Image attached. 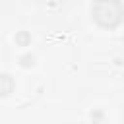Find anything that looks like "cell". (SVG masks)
Listing matches in <instances>:
<instances>
[{
    "mask_svg": "<svg viewBox=\"0 0 124 124\" xmlns=\"http://www.w3.org/2000/svg\"><path fill=\"white\" fill-rule=\"evenodd\" d=\"M16 41H17V43H21V45H27L31 39H29V35H27V33H19V35L16 37Z\"/></svg>",
    "mask_w": 124,
    "mask_h": 124,
    "instance_id": "cell-3",
    "label": "cell"
},
{
    "mask_svg": "<svg viewBox=\"0 0 124 124\" xmlns=\"http://www.w3.org/2000/svg\"><path fill=\"white\" fill-rule=\"evenodd\" d=\"M21 60H23V62H21L23 66H31V64H33V56H23Z\"/></svg>",
    "mask_w": 124,
    "mask_h": 124,
    "instance_id": "cell-4",
    "label": "cell"
},
{
    "mask_svg": "<svg viewBox=\"0 0 124 124\" xmlns=\"http://www.w3.org/2000/svg\"><path fill=\"white\" fill-rule=\"evenodd\" d=\"M93 19L107 29H114L124 19V6L120 0H95L91 6Z\"/></svg>",
    "mask_w": 124,
    "mask_h": 124,
    "instance_id": "cell-1",
    "label": "cell"
},
{
    "mask_svg": "<svg viewBox=\"0 0 124 124\" xmlns=\"http://www.w3.org/2000/svg\"><path fill=\"white\" fill-rule=\"evenodd\" d=\"M14 91V79L10 74H0V97H6Z\"/></svg>",
    "mask_w": 124,
    "mask_h": 124,
    "instance_id": "cell-2",
    "label": "cell"
}]
</instances>
